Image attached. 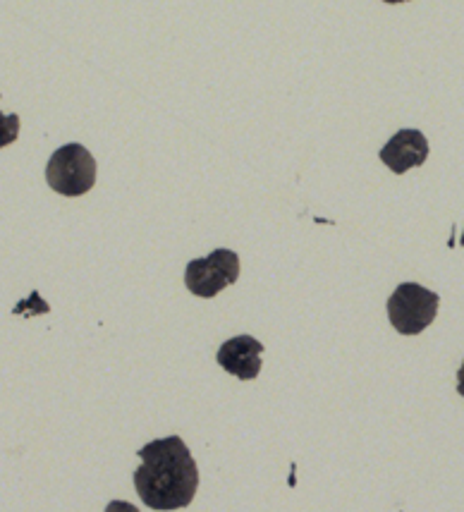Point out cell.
<instances>
[{
	"label": "cell",
	"mask_w": 464,
	"mask_h": 512,
	"mask_svg": "<svg viewBox=\"0 0 464 512\" xmlns=\"http://www.w3.org/2000/svg\"><path fill=\"white\" fill-rule=\"evenodd\" d=\"M441 297L419 283H402L388 300V319L402 335H419L438 314Z\"/></svg>",
	"instance_id": "3957f363"
},
{
	"label": "cell",
	"mask_w": 464,
	"mask_h": 512,
	"mask_svg": "<svg viewBox=\"0 0 464 512\" xmlns=\"http://www.w3.org/2000/svg\"><path fill=\"white\" fill-rule=\"evenodd\" d=\"M240 278V256L232 249H213L204 259H194L187 264L185 283L192 295L211 300L218 292L237 283Z\"/></svg>",
	"instance_id": "277c9868"
},
{
	"label": "cell",
	"mask_w": 464,
	"mask_h": 512,
	"mask_svg": "<svg viewBox=\"0 0 464 512\" xmlns=\"http://www.w3.org/2000/svg\"><path fill=\"white\" fill-rule=\"evenodd\" d=\"M142 465L134 472V489L146 508L180 510L194 501L199 489V467L180 436L158 438L139 450Z\"/></svg>",
	"instance_id": "6da1fadb"
},
{
	"label": "cell",
	"mask_w": 464,
	"mask_h": 512,
	"mask_svg": "<svg viewBox=\"0 0 464 512\" xmlns=\"http://www.w3.org/2000/svg\"><path fill=\"white\" fill-rule=\"evenodd\" d=\"M429 158V142L419 130H400L381 149V161L395 175H405L407 170L424 166Z\"/></svg>",
	"instance_id": "8992f818"
},
{
	"label": "cell",
	"mask_w": 464,
	"mask_h": 512,
	"mask_svg": "<svg viewBox=\"0 0 464 512\" xmlns=\"http://www.w3.org/2000/svg\"><path fill=\"white\" fill-rule=\"evenodd\" d=\"M46 182L63 197H82L96 185V161L82 144H65L46 166Z\"/></svg>",
	"instance_id": "7a4b0ae2"
},
{
	"label": "cell",
	"mask_w": 464,
	"mask_h": 512,
	"mask_svg": "<svg viewBox=\"0 0 464 512\" xmlns=\"http://www.w3.org/2000/svg\"><path fill=\"white\" fill-rule=\"evenodd\" d=\"M17 137H20V115L0 113V149L17 142Z\"/></svg>",
	"instance_id": "52a82bcc"
},
{
	"label": "cell",
	"mask_w": 464,
	"mask_h": 512,
	"mask_svg": "<svg viewBox=\"0 0 464 512\" xmlns=\"http://www.w3.org/2000/svg\"><path fill=\"white\" fill-rule=\"evenodd\" d=\"M106 512H139V510H137V505L127 503V501H113V503H108Z\"/></svg>",
	"instance_id": "ba28073f"
},
{
	"label": "cell",
	"mask_w": 464,
	"mask_h": 512,
	"mask_svg": "<svg viewBox=\"0 0 464 512\" xmlns=\"http://www.w3.org/2000/svg\"><path fill=\"white\" fill-rule=\"evenodd\" d=\"M383 3H390V5H395V3H407V0H383Z\"/></svg>",
	"instance_id": "30bf717a"
},
{
	"label": "cell",
	"mask_w": 464,
	"mask_h": 512,
	"mask_svg": "<svg viewBox=\"0 0 464 512\" xmlns=\"http://www.w3.org/2000/svg\"><path fill=\"white\" fill-rule=\"evenodd\" d=\"M261 355L264 345L259 340L252 335H237L221 345L216 362L240 381H254L261 371Z\"/></svg>",
	"instance_id": "5b68a950"
},
{
	"label": "cell",
	"mask_w": 464,
	"mask_h": 512,
	"mask_svg": "<svg viewBox=\"0 0 464 512\" xmlns=\"http://www.w3.org/2000/svg\"><path fill=\"white\" fill-rule=\"evenodd\" d=\"M457 393H460L464 398V362H462L460 371H457Z\"/></svg>",
	"instance_id": "9c48e42d"
}]
</instances>
